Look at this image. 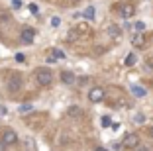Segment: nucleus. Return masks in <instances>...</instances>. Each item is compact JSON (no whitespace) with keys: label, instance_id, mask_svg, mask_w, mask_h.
I'll use <instances>...</instances> for the list:
<instances>
[{"label":"nucleus","instance_id":"nucleus-18","mask_svg":"<svg viewBox=\"0 0 153 151\" xmlns=\"http://www.w3.org/2000/svg\"><path fill=\"white\" fill-rule=\"evenodd\" d=\"M110 124H112V122H110V118H108V116H104V118H102V126H104V128H108Z\"/></svg>","mask_w":153,"mask_h":151},{"label":"nucleus","instance_id":"nucleus-1","mask_svg":"<svg viewBox=\"0 0 153 151\" xmlns=\"http://www.w3.org/2000/svg\"><path fill=\"white\" fill-rule=\"evenodd\" d=\"M36 79L41 86H49L51 83H53V75H51V71H47V69H39V71L36 73Z\"/></svg>","mask_w":153,"mask_h":151},{"label":"nucleus","instance_id":"nucleus-27","mask_svg":"<svg viewBox=\"0 0 153 151\" xmlns=\"http://www.w3.org/2000/svg\"><path fill=\"white\" fill-rule=\"evenodd\" d=\"M94 151H108V149H104V147H96Z\"/></svg>","mask_w":153,"mask_h":151},{"label":"nucleus","instance_id":"nucleus-3","mask_svg":"<svg viewBox=\"0 0 153 151\" xmlns=\"http://www.w3.org/2000/svg\"><path fill=\"white\" fill-rule=\"evenodd\" d=\"M88 100L90 102H102L104 100V89L102 86H92L90 89V92H88Z\"/></svg>","mask_w":153,"mask_h":151},{"label":"nucleus","instance_id":"nucleus-16","mask_svg":"<svg viewBox=\"0 0 153 151\" xmlns=\"http://www.w3.org/2000/svg\"><path fill=\"white\" fill-rule=\"evenodd\" d=\"M134 63H135V55H134V53H130V55L126 57V65H128V67H131Z\"/></svg>","mask_w":153,"mask_h":151},{"label":"nucleus","instance_id":"nucleus-8","mask_svg":"<svg viewBox=\"0 0 153 151\" xmlns=\"http://www.w3.org/2000/svg\"><path fill=\"white\" fill-rule=\"evenodd\" d=\"M20 86H22V79H20V77H16V75H14L12 79H10V85H8V89L12 90V92H16V90H18Z\"/></svg>","mask_w":153,"mask_h":151},{"label":"nucleus","instance_id":"nucleus-9","mask_svg":"<svg viewBox=\"0 0 153 151\" xmlns=\"http://www.w3.org/2000/svg\"><path fill=\"white\" fill-rule=\"evenodd\" d=\"M61 80H63L65 85H73V83H75V75H73L71 71H63L61 73Z\"/></svg>","mask_w":153,"mask_h":151},{"label":"nucleus","instance_id":"nucleus-25","mask_svg":"<svg viewBox=\"0 0 153 151\" xmlns=\"http://www.w3.org/2000/svg\"><path fill=\"white\" fill-rule=\"evenodd\" d=\"M16 61L22 63V61H24V55H22V53H18V55H16Z\"/></svg>","mask_w":153,"mask_h":151},{"label":"nucleus","instance_id":"nucleus-19","mask_svg":"<svg viewBox=\"0 0 153 151\" xmlns=\"http://www.w3.org/2000/svg\"><path fill=\"white\" fill-rule=\"evenodd\" d=\"M69 114H71V116H79L81 110H79V108H69Z\"/></svg>","mask_w":153,"mask_h":151},{"label":"nucleus","instance_id":"nucleus-7","mask_svg":"<svg viewBox=\"0 0 153 151\" xmlns=\"http://www.w3.org/2000/svg\"><path fill=\"white\" fill-rule=\"evenodd\" d=\"M131 45H134V47H143L145 45V36L143 33H135V36H131Z\"/></svg>","mask_w":153,"mask_h":151},{"label":"nucleus","instance_id":"nucleus-11","mask_svg":"<svg viewBox=\"0 0 153 151\" xmlns=\"http://www.w3.org/2000/svg\"><path fill=\"white\" fill-rule=\"evenodd\" d=\"M82 18L85 20H94V6H86L85 12H82Z\"/></svg>","mask_w":153,"mask_h":151},{"label":"nucleus","instance_id":"nucleus-28","mask_svg":"<svg viewBox=\"0 0 153 151\" xmlns=\"http://www.w3.org/2000/svg\"><path fill=\"white\" fill-rule=\"evenodd\" d=\"M149 135H151V139H153V128H151V132H149Z\"/></svg>","mask_w":153,"mask_h":151},{"label":"nucleus","instance_id":"nucleus-26","mask_svg":"<svg viewBox=\"0 0 153 151\" xmlns=\"http://www.w3.org/2000/svg\"><path fill=\"white\" fill-rule=\"evenodd\" d=\"M4 149H6V143L2 141V139H0V151H4Z\"/></svg>","mask_w":153,"mask_h":151},{"label":"nucleus","instance_id":"nucleus-12","mask_svg":"<svg viewBox=\"0 0 153 151\" xmlns=\"http://www.w3.org/2000/svg\"><path fill=\"white\" fill-rule=\"evenodd\" d=\"M65 39H67L69 43H73V41H76V39H79V31H76V30H71V31L67 33V37H65Z\"/></svg>","mask_w":153,"mask_h":151},{"label":"nucleus","instance_id":"nucleus-23","mask_svg":"<svg viewBox=\"0 0 153 151\" xmlns=\"http://www.w3.org/2000/svg\"><path fill=\"white\" fill-rule=\"evenodd\" d=\"M30 10H32L33 14H37V12H39V8H37V4H30Z\"/></svg>","mask_w":153,"mask_h":151},{"label":"nucleus","instance_id":"nucleus-6","mask_svg":"<svg viewBox=\"0 0 153 151\" xmlns=\"http://www.w3.org/2000/svg\"><path fill=\"white\" fill-rule=\"evenodd\" d=\"M120 14H122V18H124V20L131 18V16L135 14V6L134 4H122L120 6Z\"/></svg>","mask_w":153,"mask_h":151},{"label":"nucleus","instance_id":"nucleus-17","mask_svg":"<svg viewBox=\"0 0 153 151\" xmlns=\"http://www.w3.org/2000/svg\"><path fill=\"white\" fill-rule=\"evenodd\" d=\"M134 122H135V124H143V122H145V116H141V114L134 116Z\"/></svg>","mask_w":153,"mask_h":151},{"label":"nucleus","instance_id":"nucleus-21","mask_svg":"<svg viewBox=\"0 0 153 151\" xmlns=\"http://www.w3.org/2000/svg\"><path fill=\"white\" fill-rule=\"evenodd\" d=\"M59 24H61V18H57V16H55V18L51 20V26H53V28H57Z\"/></svg>","mask_w":153,"mask_h":151},{"label":"nucleus","instance_id":"nucleus-2","mask_svg":"<svg viewBox=\"0 0 153 151\" xmlns=\"http://www.w3.org/2000/svg\"><path fill=\"white\" fill-rule=\"evenodd\" d=\"M122 145L128 147V149H135V147L140 145V135H137V133H126V138H124Z\"/></svg>","mask_w":153,"mask_h":151},{"label":"nucleus","instance_id":"nucleus-15","mask_svg":"<svg viewBox=\"0 0 153 151\" xmlns=\"http://www.w3.org/2000/svg\"><path fill=\"white\" fill-rule=\"evenodd\" d=\"M18 110H20V114H24V112H32V110H33V106H32V104H22Z\"/></svg>","mask_w":153,"mask_h":151},{"label":"nucleus","instance_id":"nucleus-24","mask_svg":"<svg viewBox=\"0 0 153 151\" xmlns=\"http://www.w3.org/2000/svg\"><path fill=\"white\" fill-rule=\"evenodd\" d=\"M76 31H88V28H86L85 24H82V26H79V28H76Z\"/></svg>","mask_w":153,"mask_h":151},{"label":"nucleus","instance_id":"nucleus-5","mask_svg":"<svg viewBox=\"0 0 153 151\" xmlns=\"http://www.w3.org/2000/svg\"><path fill=\"white\" fill-rule=\"evenodd\" d=\"M2 141H4L6 145H14V143L18 141V133L14 132V129H4V133H2Z\"/></svg>","mask_w":153,"mask_h":151},{"label":"nucleus","instance_id":"nucleus-22","mask_svg":"<svg viewBox=\"0 0 153 151\" xmlns=\"http://www.w3.org/2000/svg\"><path fill=\"white\" fill-rule=\"evenodd\" d=\"M12 6L14 8H22V0H12Z\"/></svg>","mask_w":153,"mask_h":151},{"label":"nucleus","instance_id":"nucleus-20","mask_svg":"<svg viewBox=\"0 0 153 151\" xmlns=\"http://www.w3.org/2000/svg\"><path fill=\"white\" fill-rule=\"evenodd\" d=\"M135 30H137V31H143L145 30V24L143 22H137V24H135Z\"/></svg>","mask_w":153,"mask_h":151},{"label":"nucleus","instance_id":"nucleus-14","mask_svg":"<svg viewBox=\"0 0 153 151\" xmlns=\"http://www.w3.org/2000/svg\"><path fill=\"white\" fill-rule=\"evenodd\" d=\"M108 33H110L112 37H118V36H120V28H116V26H110V28H108Z\"/></svg>","mask_w":153,"mask_h":151},{"label":"nucleus","instance_id":"nucleus-10","mask_svg":"<svg viewBox=\"0 0 153 151\" xmlns=\"http://www.w3.org/2000/svg\"><path fill=\"white\" fill-rule=\"evenodd\" d=\"M130 90H131V94H134V96H140V98L147 94V90H145L143 86H137V85H131V89H130Z\"/></svg>","mask_w":153,"mask_h":151},{"label":"nucleus","instance_id":"nucleus-4","mask_svg":"<svg viewBox=\"0 0 153 151\" xmlns=\"http://www.w3.org/2000/svg\"><path fill=\"white\" fill-rule=\"evenodd\" d=\"M20 39H22V43H26V45L33 43V39H36V30H32V28H24V30L20 31Z\"/></svg>","mask_w":153,"mask_h":151},{"label":"nucleus","instance_id":"nucleus-13","mask_svg":"<svg viewBox=\"0 0 153 151\" xmlns=\"http://www.w3.org/2000/svg\"><path fill=\"white\" fill-rule=\"evenodd\" d=\"M51 55H53L55 59H65V53L61 51V49H57V47H53V49H51Z\"/></svg>","mask_w":153,"mask_h":151}]
</instances>
